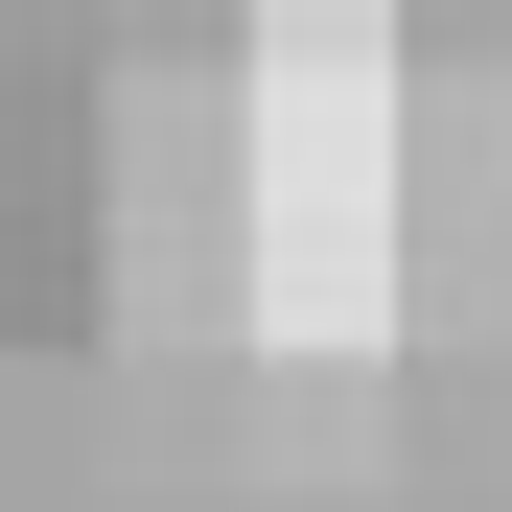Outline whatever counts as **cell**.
I'll return each mask as SVG.
<instances>
[{
    "instance_id": "obj_1",
    "label": "cell",
    "mask_w": 512,
    "mask_h": 512,
    "mask_svg": "<svg viewBox=\"0 0 512 512\" xmlns=\"http://www.w3.org/2000/svg\"><path fill=\"white\" fill-rule=\"evenodd\" d=\"M117 303L140 326H256V94H210V70H163V94H117Z\"/></svg>"
},
{
    "instance_id": "obj_2",
    "label": "cell",
    "mask_w": 512,
    "mask_h": 512,
    "mask_svg": "<svg viewBox=\"0 0 512 512\" xmlns=\"http://www.w3.org/2000/svg\"><path fill=\"white\" fill-rule=\"evenodd\" d=\"M396 326H512V70H419L396 140Z\"/></svg>"
}]
</instances>
